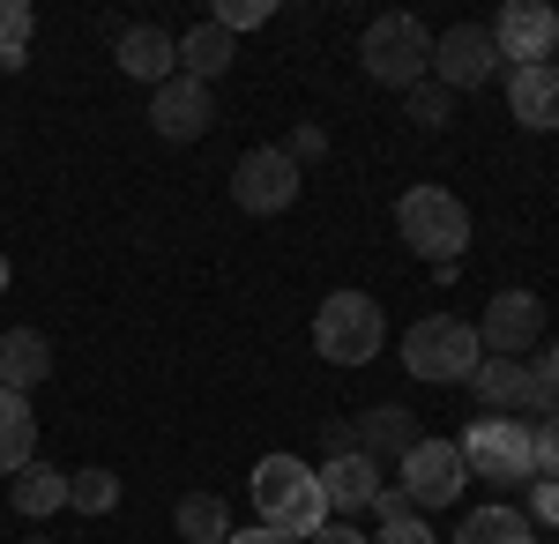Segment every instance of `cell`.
Wrapping results in <instances>:
<instances>
[{
  "instance_id": "obj_25",
  "label": "cell",
  "mask_w": 559,
  "mask_h": 544,
  "mask_svg": "<svg viewBox=\"0 0 559 544\" xmlns=\"http://www.w3.org/2000/svg\"><path fill=\"white\" fill-rule=\"evenodd\" d=\"M68 507H75V515H112V507H120V477H112V470H75V477H68Z\"/></svg>"
},
{
  "instance_id": "obj_24",
  "label": "cell",
  "mask_w": 559,
  "mask_h": 544,
  "mask_svg": "<svg viewBox=\"0 0 559 544\" xmlns=\"http://www.w3.org/2000/svg\"><path fill=\"white\" fill-rule=\"evenodd\" d=\"M31 31H38V15L23 0H0V75L31 60Z\"/></svg>"
},
{
  "instance_id": "obj_27",
  "label": "cell",
  "mask_w": 559,
  "mask_h": 544,
  "mask_svg": "<svg viewBox=\"0 0 559 544\" xmlns=\"http://www.w3.org/2000/svg\"><path fill=\"white\" fill-rule=\"evenodd\" d=\"M269 15H276V8H269V0H216V31H231V38H239V31H261V23H269Z\"/></svg>"
},
{
  "instance_id": "obj_33",
  "label": "cell",
  "mask_w": 559,
  "mask_h": 544,
  "mask_svg": "<svg viewBox=\"0 0 559 544\" xmlns=\"http://www.w3.org/2000/svg\"><path fill=\"white\" fill-rule=\"evenodd\" d=\"M306 544H373V537H358V522H321Z\"/></svg>"
},
{
  "instance_id": "obj_18",
  "label": "cell",
  "mask_w": 559,
  "mask_h": 544,
  "mask_svg": "<svg viewBox=\"0 0 559 544\" xmlns=\"http://www.w3.org/2000/svg\"><path fill=\"white\" fill-rule=\"evenodd\" d=\"M8 500H15V515H31V522L60 515V507H68V470H60V462H23V470L8 477Z\"/></svg>"
},
{
  "instance_id": "obj_20",
  "label": "cell",
  "mask_w": 559,
  "mask_h": 544,
  "mask_svg": "<svg viewBox=\"0 0 559 544\" xmlns=\"http://www.w3.org/2000/svg\"><path fill=\"white\" fill-rule=\"evenodd\" d=\"M179 75H194V83H216L231 60H239V38L231 31H216V23H194V31H179Z\"/></svg>"
},
{
  "instance_id": "obj_38",
  "label": "cell",
  "mask_w": 559,
  "mask_h": 544,
  "mask_svg": "<svg viewBox=\"0 0 559 544\" xmlns=\"http://www.w3.org/2000/svg\"><path fill=\"white\" fill-rule=\"evenodd\" d=\"M23 544H52V537H23Z\"/></svg>"
},
{
  "instance_id": "obj_5",
  "label": "cell",
  "mask_w": 559,
  "mask_h": 544,
  "mask_svg": "<svg viewBox=\"0 0 559 544\" xmlns=\"http://www.w3.org/2000/svg\"><path fill=\"white\" fill-rule=\"evenodd\" d=\"M381 343H388L381 298H366V292H329L321 298V314H313V351H321L329 366H366V358H381Z\"/></svg>"
},
{
  "instance_id": "obj_32",
  "label": "cell",
  "mask_w": 559,
  "mask_h": 544,
  "mask_svg": "<svg viewBox=\"0 0 559 544\" xmlns=\"http://www.w3.org/2000/svg\"><path fill=\"white\" fill-rule=\"evenodd\" d=\"M530 485H537V507H530V515H537L545 530H559V485H545V477H530Z\"/></svg>"
},
{
  "instance_id": "obj_23",
  "label": "cell",
  "mask_w": 559,
  "mask_h": 544,
  "mask_svg": "<svg viewBox=\"0 0 559 544\" xmlns=\"http://www.w3.org/2000/svg\"><path fill=\"white\" fill-rule=\"evenodd\" d=\"M173 522H179L187 544H224L231 537V507L216 500V493H187V500L173 507Z\"/></svg>"
},
{
  "instance_id": "obj_35",
  "label": "cell",
  "mask_w": 559,
  "mask_h": 544,
  "mask_svg": "<svg viewBox=\"0 0 559 544\" xmlns=\"http://www.w3.org/2000/svg\"><path fill=\"white\" fill-rule=\"evenodd\" d=\"M224 544H292V537H276V530H261V522H254V530H231Z\"/></svg>"
},
{
  "instance_id": "obj_14",
  "label": "cell",
  "mask_w": 559,
  "mask_h": 544,
  "mask_svg": "<svg viewBox=\"0 0 559 544\" xmlns=\"http://www.w3.org/2000/svg\"><path fill=\"white\" fill-rule=\"evenodd\" d=\"M112 60H120V75H134V83H150V90L179 75V45L165 38V31H150V23L120 31V38H112Z\"/></svg>"
},
{
  "instance_id": "obj_36",
  "label": "cell",
  "mask_w": 559,
  "mask_h": 544,
  "mask_svg": "<svg viewBox=\"0 0 559 544\" xmlns=\"http://www.w3.org/2000/svg\"><path fill=\"white\" fill-rule=\"evenodd\" d=\"M537 374L559 380V335H545V351H537Z\"/></svg>"
},
{
  "instance_id": "obj_6",
  "label": "cell",
  "mask_w": 559,
  "mask_h": 544,
  "mask_svg": "<svg viewBox=\"0 0 559 544\" xmlns=\"http://www.w3.org/2000/svg\"><path fill=\"white\" fill-rule=\"evenodd\" d=\"M455 448H463V462H471L485 485H530V477H537L530 425H522V418H492V411H485V418H477Z\"/></svg>"
},
{
  "instance_id": "obj_21",
  "label": "cell",
  "mask_w": 559,
  "mask_h": 544,
  "mask_svg": "<svg viewBox=\"0 0 559 544\" xmlns=\"http://www.w3.org/2000/svg\"><path fill=\"white\" fill-rule=\"evenodd\" d=\"M38 448V418H31V395H15V388H0V477H15L23 462Z\"/></svg>"
},
{
  "instance_id": "obj_28",
  "label": "cell",
  "mask_w": 559,
  "mask_h": 544,
  "mask_svg": "<svg viewBox=\"0 0 559 544\" xmlns=\"http://www.w3.org/2000/svg\"><path fill=\"white\" fill-rule=\"evenodd\" d=\"M530 456H537V477L559 485V418H545L537 433H530Z\"/></svg>"
},
{
  "instance_id": "obj_3",
  "label": "cell",
  "mask_w": 559,
  "mask_h": 544,
  "mask_svg": "<svg viewBox=\"0 0 559 544\" xmlns=\"http://www.w3.org/2000/svg\"><path fill=\"white\" fill-rule=\"evenodd\" d=\"M477 358H485V343H477V321H463V314H426L418 329L403 335V366H411V380L471 388Z\"/></svg>"
},
{
  "instance_id": "obj_9",
  "label": "cell",
  "mask_w": 559,
  "mask_h": 544,
  "mask_svg": "<svg viewBox=\"0 0 559 544\" xmlns=\"http://www.w3.org/2000/svg\"><path fill=\"white\" fill-rule=\"evenodd\" d=\"M492 75H500V45L485 23H455V31L432 38V83L440 90H477Z\"/></svg>"
},
{
  "instance_id": "obj_26",
  "label": "cell",
  "mask_w": 559,
  "mask_h": 544,
  "mask_svg": "<svg viewBox=\"0 0 559 544\" xmlns=\"http://www.w3.org/2000/svg\"><path fill=\"white\" fill-rule=\"evenodd\" d=\"M403 113H411L418 127H448V120H455V90H440V83L426 75V83L403 97Z\"/></svg>"
},
{
  "instance_id": "obj_31",
  "label": "cell",
  "mask_w": 559,
  "mask_h": 544,
  "mask_svg": "<svg viewBox=\"0 0 559 544\" xmlns=\"http://www.w3.org/2000/svg\"><path fill=\"white\" fill-rule=\"evenodd\" d=\"M373 515H381V522H403V515H418V507H411V493H403V485H381Z\"/></svg>"
},
{
  "instance_id": "obj_19",
  "label": "cell",
  "mask_w": 559,
  "mask_h": 544,
  "mask_svg": "<svg viewBox=\"0 0 559 544\" xmlns=\"http://www.w3.org/2000/svg\"><path fill=\"white\" fill-rule=\"evenodd\" d=\"M350 440H358V456H411V448H418V440H426V433H418V418H411V411H395V403H381V411H366V418L350 425Z\"/></svg>"
},
{
  "instance_id": "obj_17",
  "label": "cell",
  "mask_w": 559,
  "mask_h": 544,
  "mask_svg": "<svg viewBox=\"0 0 559 544\" xmlns=\"http://www.w3.org/2000/svg\"><path fill=\"white\" fill-rule=\"evenodd\" d=\"M45 374H52V343H45L38 329H8L0 335V388L31 395V388H45Z\"/></svg>"
},
{
  "instance_id": "obj_1",
  "label": "cell",
  "mask_w": 559,
  "mask_h": 544,
  "mask_svg": "<svg viewBox=\"0 0 559 544\" xmlns=\"http://www.w3.org/2000/svg\"><path fill=\"white\" fill-rule=\"evenodd\" d=\"M254 515L261 530H276V537H313L321 522H329V500H321V477L306 470L299 456H261L254 462Z\"/></svg>"
},
{
  "instance_id": "obj_29",
  "label": "cell",
  "mask_w": 559,
  "mask_h": 544,
  "mask_svg": "<svg viewBox=\"0 0 559 544\" xmlns=\"http://www.w3.org/2000/svg\"><path fill=\"white\" fill-rule=\"evenodd\" d=\"M373 544H432V530H426V515H403V522H381Z\"/></svg>"
},
{
  "instance_id": "obj_2",
  "label": "cell",
  "mask_w": 559,
  "mask_h": 544,
  "mask_svg": "<svg viewBox=\"0 0 559 544\" xmlns=\"http://www.w3.org/2000/svg\"><path fill=\"white\" fill-rule=\"evenodd\" d=\"M395 232H403V247L418 253V261L440 269V284H455V253L471 247V210L448 187H411L395 202Z\"/></svg>"
},
{
  "instance_id": "obj_8",
  "label": "cell",
  "mask_w": 559,
  "mask_h": 544,
  "mask_svg": "<svg viewBox=\"0 0 559 544\" xmlns=\"http://www.w3.org/2000/svg\"><path fill=\"white\" fill-rule=\"evenodd\" d=\"M231 202L247 216H284L299 202V165H292L284 150H247V157L231 165Z\"/></svg>"
},
{
  "instance_id": "obj_11",
  "label": "cell",
  "mask_w": 559,
  "mask_h": 544,
  "mask_svg": "<svg viewBox=\"0 0 559 544\" xmlns=\"http://www.w3.org/2000/svg\"><path fill=\"white\" fill-rule=\"evenodd\" d=\"M537 335H545V298H537V292H492L485 321H477L485 358H530Z\"/></svg>"
},
{
  "instance_id": "obj_13",
  "label": "cell",
  "mask_w": 559,
  "mask_h": 544,
  "mask_svg": "<svg viewBox=\"0 0 559 544\" xmlns=\"http://www.w3.org/2000/svg\"><path fill=\"white\" fill-rule=\"evenodd\" d=\"M321 500H329V515H373V500H381V462L373 456H329L321 470Z\"/></svg>"
},
{
  "instance_id": "obj_15",
  "label": "cell",
  "mask_w": 559,
  "mask_h": 544,
  "mask_svg": "<svg viewBox=\"0 0 559 544\" xmlns=\"http://www.w3.org/2000/svg\"><path fill=\"white\" fill-rule=\"evenodd\" d=\"M477 403L492 411V418H515V411H530V395H537V380H530V358H477Z\"/></svg>"
},
{
  "instance_id": "obj_16",
  "label": "cell",
  "mask_w": 559,
  "mask_h": 544,
  "mask_svg": "<svg viewBox=\"0 0 559 544\" xmlns=\"http://www.w3.org/2000/svg\"><path fill=\"white\" fill-rule=\"evenodd\" d=\"M508 113L522 127H537V134H552L559 127V68H508Z\"/></svg>"
},
{
  "instance_id": "obj_4",
  "label": "cell",
  "mask_w": 559,
  "mask_h": 544,
  "mask_svg": "<svg viewBox=\"0 0 559 544\" xmlns=\"http://www.w3.org/2000/svg\"><path fill=\"white\" fill-rule=\"evenodd\" d=\"M358 60H366V75L388 90H418L432 75V31L418 15H403V8H388L366 23V38H358Z\"/></svg>"
},
{
  "instance_id": "obj_30",
  "label": "cell",
  "mask_w": 559,
  "mask_h": 544,
  "mask_svg": "<svg viewBox=\"0 0 559 544\" xmlns=\"http://www.w3.org/2000/svg\"><path fill=\"white\" fill-rule=\"evenodd\" d=\"M321 150H329V134H321V127L306 120L299 134H292V150H284V157H292V165H306V157H321Z\"/></svg>"
},
{
  "instance_id": "obj_7",
  "label": "cell",
  "mask_w": 559,
  "mask_h": 544,
  "mask_svg": "<svg viewBox=\"0 0 559 544\" xmlns=\"http://www.w3.org/2000/svg\"><path fill=\"white\" fill-rule=\"evenodd\" d=\"M492 45H500V60H515V68H545L559 45V8L552 0H508L492 23Z\"/></svg>"
},
{
  "instance_id": "obj_10",
  "label": "cell",
  "mask_w": 559,
  "mask_h": 544,
  "mask_svg": "<svg viewBox=\"0 0 559 544\" xmlns=\"http://www.w3.org/2000/svg\"><path fill=\"white\" fill-rule=\"evenodd\" d=\"M463 485H471V462H463L455 440H418L403 456V493H411V507H455Z\"/></svg>"
},
{
  "instance_id": "obj_12",
  "label": "cell",
  "mask_w": 559,
  "mask_h": 544,
  "mask_svg": "<svg viewBox=\"0 0 559 544\" xmlns=\"http://www.w3.org/2000/svg\"><path fill=\"white\" fill-rule=\"evenodd\" d=\"M210 120H216L210 83H194V75H173V83L150 90V127H157L165 142H194V134H210Z\"/></svg>"
},
{
  "instance_id": "obj_34",
  "label": "cell",
  "mask_w": 559,
  "mask_h": 544,
  "mask_svg": "<svg viewBox=\"0 0 559 544\" xmlns=\"http://www.w3.org/2000/svg\"><path fill=\"white\" fill-rule=\"evenodd\" d=\"M321 448H329V456H350L358 440H350V425H329V433H321Z\"/></svg>"
},
{
  "instance_id": "obj_37",
  "label": "cell",
  "mask_w": 559,
  "mask_h": 544,
  "mask_svg": "<svg viewBox=\"0 0 559 544\" xmlns=\"http://www.w3.org/2000/svg\"><path fill=\"white\" fill-rule=\"evenodd\" d=\"M0 292H8V261H0Z\"/></svg>"
},
{
  "instance_id": "obj_22",
  "label": "cell",
  "mask_w": 559,
  "mask_h": 544,
  "mask_svg": "<svg viewBox=\"0 0 559 544\" xmlns=\"http://www.w3.org/2000/svg\"><path fill=\"white\" fill-rule=\"evenodd\" d=\"M455 544H537V530L522 507H477V515H463Z\"/></svg>"
}]
</instances>
